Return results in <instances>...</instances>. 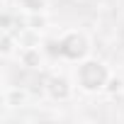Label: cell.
Listing matches in <instances>:
<instances>
[{
  "label": "cell",
  "mask_w": 124,
  "mask_h": 124,
  "mask_svg": "<svg viewBox=\"0 0 124 124\" xmlns=\"http://www.w3.org/2000/svg\"><path fill=\"white\" fill-rule=\"evenodd\" d=\"M15 5H17L24 15H34V12H46L49 0H15Z\"/></svg>",
  "instance_id": "cell-7"
},
{
  "label": "cell",
  "mask_w": 124,
  "mask_h": 124,
  "mask_svg": "<svg viewBox=\"0 0 124 124\" xmlns=\"http://www.w3.org/2000/svg\"><path fill=\"white\" fill-rule=\"evenodd\" d=\"M102 93H105L107 97H119V95H124V78L117 76V73H112V76L107 78V85H105Z\"/></svg>",
  "instance_id": "cell-8"
},
{
  "label": "cell",
  "mask_w": 124,
  "mask_h": 124,
  "mask_svg": "<svg viewBox=\"0 0 124 124\" xmlns=\"http://www.w3.org/2000/svg\"><path fill=\"white\" fill-rule=\"evenodd\" d=\"M29 100V93L24 88H17V85H8L5 93H3V105L8 109H17V107H24Z\"/></svg>",
  "instance_id": "cell-5"
},
{
  "label": "cell",
  "mask_w": 124,
  "mask_h": 124,
  "mask_svg": "<svg viewBox=\"0 0 124 124\" xmlns=\"http://www.w3.org/2000/svg\"><path fill=\"white\" fill-rule=\"evenodd\" d=\"M17 63L24 68H41L44 66V51L41 46H22L17 51Z\"/></svg>",
  "instance_id": "cell-4"
},
{
  "label": "cell",
  "mask_w": 124,
  "mask_h": 124,
  "mask_svg": "<svg viewBox=\"0 0 124 124\" xmlns=\"http://www.w3.org/2000/svg\"><path fill=\"white\" fill-rule=\"evenodd\" d=\"M109 68L102 63L100 58H83L78 61L76 66V83L83 93L88 95H95V93H102L105 85H107V78H109Z\"/></svg>",
  "instance_id": "cell-1"
},
{
  "label": "cell",
  "mask_w": 124,
  "mask_h": 124,
  "mask_svg": "<svg viewBox=\"0 0 124 124\" xmlns=\"http://www.w3.org/2000/svg\"><path fill=\"white\" fill-rule=\"evenodd\" d=\"M49 15L46 12H34V15H27L24 17V27H29V29H37V32H44L46 27H49Z\"/></svg>",
  "instance_id": "cell-9"
},
{
  "label": "cell",
  "mask_w": 124,
  "mask_h": 124,
  "mask_svg": "<svg viewBox=\"0 0 124 124\" xmlns=\"http://www.w3.org/2000/svg\"><path fill=\"white\" fill-rule=\"evenodd\" d=\"M44 90H46V97L54 100V102H68L73 97V83H71L68 76H51V78H46Z\"/></svg>",
  "instance_id": "cell-3"
},
{
  "label": "cell",
  "mask_w": 124,
  "mask_h": 124,
  "mask_svg": "<svg viewBox=\"0 0 124 124\" xmlns=\"http://www.w3.org/2000/svg\"><path fill=\"white\" fill-rule=\"evenodd\" d=\"M17 51H20L17 34L10 32V29H3V34H0V54H3L5 58H10V56H17Z\"/></svg>",
  "instance_id": "cell-6"
},
{
  "label": "cell",
  "mask_w": 124,
  "mask_h": 124,
  "mask_svg": "<svg viewBox=\"0 0 124 124\" xmlns=\"http://www.w3.org/2000/svg\"><path fill=\"white\" fill-rule=\"evenodd\" d=\"M90 54V39L78 32V29H68L58 37V56L66 58V61H73V63H78V61L88 58Z\"/></svg>",
  "instance_id": "cell-2"
}]
</instances>
